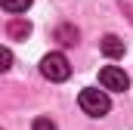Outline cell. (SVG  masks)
<instances>
[{
    "label": "cell",
    "mask_w": 133,
    "mask_h": 130,
    "mask_svg": "<svg viewBox=\"0 0 133 130\" xmlns=\"http://www.w3.org/2000/svg\"><path fill=\"white\" fill-rule=\"evenodd\" d=\"M77 105L90 115V118H102V115H108V108H111V99L105 90H96V87H84L81 90V96H77Z\"/></svg>",
    "instance_id": "6da1fadb"
},
{
    "label": "cell",
    "mask_w": 133,
    "mask_h": 130,
    "mask_svg": "<svg viewBox=\"0 0 133 130\" xmlns=\"http://www.w3.org/2000/svg\"><path fill=\"white\" fill-rule=\"evenodd\" d=\"M40 74L46 77V81H56V84H62L71 77V62H68L65 53H46L43 59H40Z\"/></svg>",
    "instance_id": "7a4b0ae2"
},
{
    "label": "cell",
    "mask_w": 133,
    "mask_h": 130,
    "mask_svg": "<svg viewBox=\"0 0 133 130\" xmlns=\"http://www.w3.org/2000/svg\"><path fill=\"white\" fill-rule=\"evenodd\" d=\"M99 84H102V90L108 93H124L127 87H130V77H127V71L124 68H118V65H105L99 71Z\"/></svg>",
    "instance_id": "3957f363"
},
{
    "label": "cell",
    "mask_w": 133,
    "mask_h": 130,
    "mask_svg": "<svg viewBox=\"0 0 133 130\" xmlns=\"http://www.w3.org/2000/svg\"><path fill=\"white\" fill-rule=\"evenodd\" d=\"M99 47H102V53H105L108 59H121V56H124V40H121L118 34H105Z\"/></svg>",
    "instance_id": "277c9868"
},
{
    "label": "cell",
    "mask_w": 133,
    "mask_h": 130,
    "mask_svg": "<svg viewBox=\"0 0 133 130\" xmlns=\"http://www.w3.org/2000/svg\"><path fill=\"white\" fill-rule=\"evenodd\" d=\"M28 34H31V25H28L22 16H16V19L9 22V37H19V40H25Z\"/></svg>",
    "instance_id": "5b68a950"
},
{
    "label": "cell",
    "mask_w": 133,
    "mask_h": 130,
    "mask_svg": "<svg viewBox=\"0 0 133 130\" xmlns=\"http://www.w3.org/2000/svg\"><path fill=\"white\" fill-rule=\"evenodd\" d=\"M0 6H3L6 12H12V16H19V12H25V9L31 6V0H0Z\"/></svg>",
    "instance_id": "8992f818"
},
{
    "label": "cell",
    "mask_w": 133,
    "mask_h": 130,
    "mask_svg": "<svg viewBox=\"0 0 133 130\" xmlns=\"http://www.w3.org/2000/svg\"><path fill=\"white\" fill-rule=\"evenodd\" d=\"M9 68H12V53H9V47H0V74Z\"/></svg>",
    "instance_id": "52a82bcc"
},
{
    "label": "cell",
    "mask_w": 133,
    "mask_h": 130,
    "mask_svg": "<svg viewBox=\"0 0 133 130\" xmlns=\"http://www.w3.org/2000/svg\"><path fill=\"white\" fill-rule=\"evenodd\" d=\"M56 37H59L62 43H74V40H77V31H74V28H65V25H62V28L56 31Z\"/></svg>",
    "instance_id": "ba28073f"
},
{
    "label": "cell",
    "mask_w": 133,
    "mask_h": 130,
    "mask_svg": "<svg viewBox=\"0 0 133 130\" xmlns=\"http://www.w3.org/2000/svg\"><path fill=\"white\" fill-rule=\"evenodd\" d=\"M31 130H59L50 118H34V124H31Z\"/></svg>",
    "instance_id": "9c48e42d"
}]
</instances>
